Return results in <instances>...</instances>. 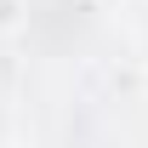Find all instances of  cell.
I'll return each mask as SVG.
<instances>
[{
	"instance_id": "obj_2",
	"label": "cell",
	"mask_w": 148,
	"mask_h": 148,
	"mask_svg": "<svg viewBox=\"0 0 148 148\" xmlns=\"http://www.w3.org/2000/svg\"><path fill=\"white\" fill-rule=\"evenodd\" d=\"M143 97H148V69H143Z\"/></svg>"
},
{
	"instance_id": "obj_1",
	"label": "cell",
	"mask_w": 148,
	"mask_h": 148,
	"mask_svg": "<svg viewBox=\"0 0 148 148\" xmlns=\"http://www.w3.org/2000/svg\"><path fill=\"white\" fill-rule=\"evenodd\" d=\"M29 17V0H0V34H17Z\"/></svg>"
}]
</instances>
